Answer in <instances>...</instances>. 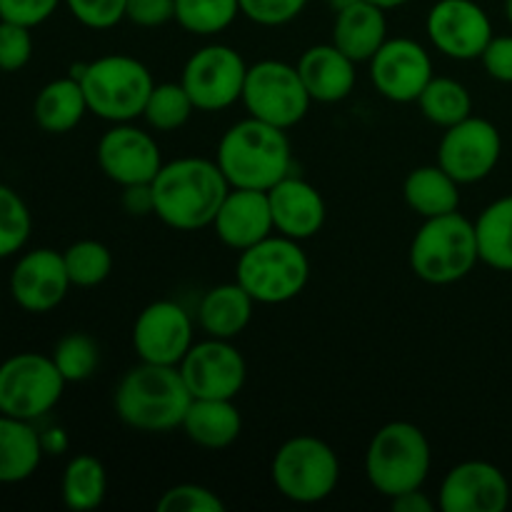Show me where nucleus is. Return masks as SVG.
Segmentation results:
<instances>
[{
	"mask_svg": "<svg viewBox=\"0 0 512 512\" xmlns=\"http://www.w3.org/2000/svg\"><path fill=\"white\" fill-rule=\"evenodd\" d=\"M485 73L498 83H512V35H493L480 55Z\"/></svg>",
	"mask_w": 512,
	"mask_h": 512,
	"instance_id": "37998d69",
	"label": "nucleus"
},
{
	"mask_svg": "<svg viewBox=\"0 0 512 512\" xmlns=\"http://www.w3.org/2000/svg\"><path fill=\"white\" fill-rule=\"evenodd\" d=\"M238 15V0H175V23L200 38L228 30Z\"/></svg>",
	"mask_w": 512,
	"mask_h": 512,
	"instance_id": "2f4dec72",
	"label": "nucleus"
},
{
	"mask_svg": "<svg viewBox=\"0 0 512 512\" xmlns=\"http://www.w3.org/2000/svg\"><path fill=\"white\" fill-rule=\"evenodd\" d=\"M355 60L335 43H320L305 50L298 60V73L313 103H340L355 88Z\"/></svg>",
	"mask_w": 512,
	"mask_h": 512,
	"instance_id": "4be33fe9",
	"label": "nucleus"
},
{
	"mask_svg": "<svg viewBox=\"0 0 512 512\" xmlns=\"http://www.w3.org/2000/svg\"><path fill=\"white\" fill-rule=\"evenodd\" d=\"M410 270L428 285H453L468 278L478 265L475 223L458 210L438 218H425L408 250Z\"/></svg>",
	"mask_w": 512,
	"mask_h": 512,
	"instance_id": "39448f33",
	"label": "nucleus"
},
{
	"mask_svg": "<svg viewBox=\"0 0 512 512\" xmlns=\"http://www.w3.org/2000/svg\"><path fill=\"white\" fill-rule=\"evenodd\" d=\"M95 158L105 178L120 188L153 183L158 170L163 168L158 140L133 123H113V128L105 130L95 148Z\"/></svg>",
	"mask_w": 512,
	"mask_h": 512,
	"instance_id": "f3484780",
	"label": "nucleus"
},
{
	"mask_svg": "<svg viewBox=\"0 0 512 512\" xmlns=\"http://www.w3.org/2000/svg\"><path fill=\"white\" fill-rule=\"evenodd\" d=\"M60 495L65 508L75 512H90L100 508L108 495V473L95 455L80 453L68 460L60 478Z\"/></svg>",
	"mask_w": 512,
	"mask_h": 512,
	"instance_id": "c756f323",
	"label": "nucleus"
},
{
	"mask_svg": "<svg viewBox=\"0 0 512 512\" xmlns=\"http://www.w3.org/2000/svg\"><path fill=\"white\" fill-rule=\"evenodd\" d=\"M500 155H503L500 130L490 120L475 115L445 128L438 145V165L460 185L480 183L488 178L498 168Z\"/></svg>",
	"mask_w": 512,
	"mask_h": 512,
	"instance_id": "f8f14e48",
	"label": "nucleus"
},
{
	"mask_svg": "<svg viewBox=\"0 0 512 512\" xmlns=\"http://www.w3.org/2000/svg\"><path fill=\"white\" fill-rule=\"evenodd\" d=\"M268 200L273 210L275 233L303 243L323 230L328 208L320 190L308 180L288 175L268 190Z\"/></svg>",
	"mask_w": 512,
	"mask_h": 512,
	"instance_id": "412c9836",
	"label": "nucleus"
},
{
	"mask_svg": "<svg viewBox=\"0 0 512 512\" xmlns=\"http://www.w3.org/2000/svg\"><path fill=\"white\" fill-rule=\"evenodd\" d=\"M215 163L223 170L230 188L270 190L290 175L293 148L288 130L248 115L230 125L218 140Z\"/></svg>",
	"mask_w": 512,
	"mask_h": 512,
	"instance_id": "f03ea898",
	"label": "nucleus"
},
{
	"mask_svg": "<svg viewBox=\"0 0 512 512\" xmlns=\"http://www.w3.org/2000/svg\"><path fill=\"white\" fill-rule=\"evenodd\" d=\"M155 215L168 228L200 230L213 225L230 183L215 160L178 158L163 163L153 178Z\"/></svg>",
	"mask_w": 512,
	"mask_h": 512,
	"instance_id": "f257e3e1",
	"label": "nucleus"
},
{
	"mask_svg": "<svg viewBox=\"0 0 512 512\" xmlns=\"http://www.w3.org/2000/svg\"><path fill=\"white\" fill-rule=\"evenodd\" d=\"M33 58V35L30 28L0 20V70L15 73Z\"/></svg>",
	"mask_w": 512,
	"mask_h": 512,
	"instance_id": "ea45409f",
	"label": "nucleus"
},
{
	"mask_svg": "<svg viewBox=\"0 0 512 512\" xmlns=\"http://www.w3.org/2000/svg\"><path fill=\"white\" fill-rule=\"evenodd\" d=\"M368 65L370 83L393 103H418L425 85L433 80V58L413 38H388Z\"/></svg>",
	"mask_w": 512,
	"mask_h": 512,
	"instance_id": "dca6fc26",
	"label": "nucleus"
},
{
	"mask_svg": "<svg viewBox=\"0 0 512 512\" xmlns=\"http://www.w3.org/2000/svg\"><path fill=\"white\" fill-rule=\"evenodd\" d=\"M408 208L420 218H438L460 208V183L438 163L410 170L403 183Z\"/></svg>",
	"mask_w": 512,
	"mask_h": 512,
	"instance_id": "cd10ccee",
	"label": "nucleus"
},
{
	"mask_svg": "<svg viewBox=\"0 0 512 512\" xmlns=\"http://www.w3.org/2000/svg\"><path fill=\"white\" fill-rule=\"evenodd\" d=\"M65 385L50 355H10L0 363V413L35 423L60 403Z\"/></svg>",
	"mask_w": 512,
	"mask_h": 512,
	"instance_id": "9d476101",
	"label": "nucleus"
},
{
	"mask_svg": "<svg viewBox=\"0 0 512 512\" xmlns=\"http://www.w3.org/2000/svg\"><path fill=\"white\" fill-rule=\"evenodd\" d=\"M370 3L380 5L383 10H395V8H400V5L410 3V0H370Z\"/></svg>",
	"mask_w": 512,
	"mask_h": 512,
	"instance_id": "49530a36",
	"label": "nucleus"
},
{
	"mask_svg": "<svg viewBox=\"0 0 512 512\" xmlns=\"http://www.w3.org/2000/svg\"><path fill=\"white\" fill-rule=\"evenodd\" d=\"M43 453V435L30 420L0 413V485H15L33 478Z\"/></svg>",
	"mask_w": 512,
	"mask_h": 512,
	"instance_id": "a878e982",
	"label": "nucleus"
},
{
	"mask_svg": "<svg viewBox=\"0 0 512 512\" xmlns=\"http://www.w3.org/2000/svg\"><path fill=\"white\" fill-rule=\"evenodd\" d=\"M158 512H223L225 503L210 488L195 483H180L165 490L155 503Z\"/></svg>",
	"mask_w": 512,
	"mask_h": 512,
	"instance_id": "e433bc0d",
	"label": "nucleus"
},
{
	"mask_svg": "<svg viewBox=\"0 0 512 512\" xmlns=\"http://www.w3.org/2000/svg\"><path fill=\"white\" fill-rule=\"evenodd\" d=\"M430 443L423 430L405 420L383 425L365 450V475L375 493L393 500L423 488L430 475Z\"/></svg>",
	"mask_w": 512,
	"mask_h": 512,
	"instance_id": "423d86ee",
	"label": "nucleus"
},
{
	"mask_svg": "<svg viewBox=\"0 0 512 512\" xmlns=\"http://www.w3.org/2000/svg\"><path fill=\"white\" fill-rule=\"evenodd\" d=\"M248 63L235 48L210 43L195 50L185 63L180 83L188 90L195 110L218 113L243 98Z\"/></svg>",
	"mask_w": 512,
	"mask_h": 512,
	"instance_id": "9b49d317",
	"label": "nucleus"
},
{
	"mask_svg": "<svg viewBox=\"0 0 512 512\" xmlns=\"http://www.w3.org/2000/svg\"><path fill=\"white\" fill-rule=\"evenodd\" d=\"M505 15H508V20L512 25V0H505Z\"/></svg>",
	"mask_w": 512,
	"mask_h": 512,
	"instance_id": "09e8293b",
	"label": "nucleus"
},
{
	"mask_svg": "<svg viewBox=\"0 0 512 512\" xmlns=\"http://www.w3.org/2000/svg\"><path fill=\"white\" fill-rule=\"evenodd\" d=\"M63 0H0V20L38 28L58 10Z\"/></svg>",
	"mask_w": 512,
	"mask_h": 512,
	"instance_id": "a19ab883",
	"label": "nucleus"
},
{
	"mask_svg": "<svg viewBox=\"0 0 512 512\" xmlns=\"http://www.w3.org/2000/svg\"><path fill=\"white\" fill-rule=\"evenodd\" d=\"M53 363L58 365L65 383H83L95 375L100 365V348L88 333H68L55 343Z\"/></svg>",
	"mask_w": 512,
	"mask_h": 512,
	"instance_id": "f704fd0d",
	"label": "nucleus"
},
{
	"mask_svg": "<svg viewBox=\"0 0 512 512\" xmlns=\"http://www.w3.org/2000/svg\"><path fill=\"white\" fill-rule=\"evenodd\" d=\"M388 40V18L380 5L358 0L338 10L333 20V40L355 63H368Z\"/></svg>",
	"mask_w": 512,
	"mask_h": 512,
	"instance_id": "5701e85b",
	"label": "nucleus"
},
{
	"mask_svg": "<svg viewBox=\"0 0 512 512\" xmlns=\"http://www.w3.org/2000/svg\"><path fill=\"white\" fill-rule=\"evenodd\" d=\"M218 240L228 248L248 250L275 233L273 210H270L268 190L230 188L213 220Z\"/></svg>",
	"mask_w": 512,
	"mask_h": 512,
	"instance_id": "aec40b11",
	"label": "nucleus"
},
{
	"mask_svg": "<svg viewBox=\"0 0 512 512\" xmlns=\"http://www.w3.org/2000/svg\"><path fill=\"white\" fill-rule=\"evenodd\" d=\"M70 283L63 253L53 248H35L20 255L10 273V295L25 313L43 315L65 300Z\"/></svg>",
	"mask_w": 512,
	"mask_h": 512,
	"instance_id": "6ab92c4d",
	"label": "nucleus"
},
{
	"mask_svg": "<svg viewBox=\"0 0 512 512\" xmlns=\"http://www.w3.org/2000/svg\"><path fill=\"white\" fill-rule=\"evenodd\" d=\"M120 205L133 218H145V215H155V195L150 183H135L125 185L123 195H120Z\"/></svg>",
	"mask_w": 512,
	"mask_h": 512,
	"instance_id": "c03bdc74",
	"label": "nucleus"
},
{
	"mask_svg": "<svg viewBox=\"0 0 512 512\" xmlns=\"http://www.w3.org/2000/svg\"><path fill=\"white\" fill-rule=\"evenodd\" d=\"M353 3H358V0H328V5L333 8V13H338V10L348 8V5H353Z\"/></svg>",
	"mask_w": 512,
	"mask_h": 512,
	"instance_id": "de8ad7c7",
	"label": "nucleus"
},
{
	"mask_svg": "<svg viewBox=\"0 0 512 512\" xmlns=\"http://www.w3.org/2000/svg\"><path fill=\"white\" fill-rule=\"evenodd\" d=\"M70 75L83 85L90 113L108 123H133L135 118H143L148 95L155 88L148 65L123 53L75 65Z\"/></svg>",
	"mask_w": 512,
	"mask_h": 512,
	"instance_id": "20e7f679",
	"label": "nucleus"
},
{
	"mask_svg": "<svg viewBox=\"0 0 512 512\" xmlns=\"http://www.w3.org/2000/svg\"><path fill=\"white\" fill-rule=\"evenodd\" d=\"M510 503V483L503 470L485 460H465L448 470L440 483L443 512H503Z\"/></svg>",
	"mask_w": 512,
	"mask_h": 512,
	"instance_id": "a211bd4d",
	"label": "nucleus"
},
{
	"mask_svg": "<svg viewBox=\"0 0 512 512\" xmlns=\"http://www.w3.org/2000/svg\"><path fill=\"white\" fill-rule=\"evenodd\" d=\"M395 512H433L435 503L428 498V493H423V488L408 490V493L398 495V498L390 500Z\"/></svg>",
	"mask_w": 512,
	"mask_h": 512,
	"instance_id": "a18cd8bd",
	"label": "nucleus"
},
{
	"mask_svg": "<svg viewBox=\"0 0 512 512\" xmlns=\"http://www.w3.org/2000/svg\"><path fill=\"white\" fill-rule=\"evenodd\" d=\"M255 300L235 280L210 288L198 305V323L208 338L235 340L253 320Z\"/></svg>",
	"mask_w": 512,
	"mask_h": 512,
	"instance_id": "393cba45",
	"label": "nucleus"
},
{
	"mask_svg": "<svg viewBox=\"0 0 512 512\" xmlns=\"http://www.w3.org/2000/svg\"><path fill=\"white\" fill-rule=\"evenodd\" d=\"M0 298H3V285H0Z\"/></svg>",
	"mask_w": 512,
	"mask_h": 512,
	"instance_id": "8fccbe9b",
	"label": "nucleus"
},
{
	"mask_svg": "<svg viewBox=\"0 0 512 512\" xmlns=\"http://www.w3.org/2000/svg\"><path fill=\"white\" fill-rule=\"evenodd\" d=\"M270 478L275 490L290 503H323L340 483L338 453L315 435H295L275 450Z\"/></svg>",
	"mask_w": 512,
	"mask_h": 512,
	"instance_id": "6e6552de",
	"label": "nucleus"
},
{
	"mask_svg": "<svg viewBox=\"0 0 512 512\" xmlns=\"http://www.w3.org/2000/svg\"><path fill=\"white\" fill-rule=\"evenodd\" d=\"M420 113L438 128H450L473 115V98L460 80L433 75L418 98Z\"/></svg>",
	"mask_w": 512,
	"mask_h": 512,
	"instance_id": "7c9ffc66",
	"label": "nucleus"
},
{
	"mask_svg": "<svg viewBox=\"0 0 512 512\" xmlns=\"http://www.w3.org/2000/svg\"><path fill=\"white\" fill-rule=\"evenodd\" d=\"M193 395L178 365L143 363L130 368L115 388V415L138 433H170L183 425Z\"/></svg>",
	"mask_w": 512,
	"mask_h": 512,
	"instance_id": "7ed1b4c3",
	"label": "nucleus"
},
{
	"mask_svg": "<svg viewBox=\"0 0 512 512\" xmlns=\"http://www.w3.org/2000/svg\"><path fill=\"white\" fill-rule=\"evenodd\" d=\"M193 113L195 105L183 83H158L150 90L143 118L158 133H173L183 128Z\"/></svg>",
	"mask_w": 512,
	"mask_h": 512,
	"instance_id": "473e14b6",
	"label": "nucleus"
},
{
	"mask_svg": "<svg viewBox=\"0 0 512 512\" xmlns=\"http://www.w3.org/2000/svg\"><path fill=\"white\" fill-rule=\"evenodd\" d=\"M478 253L485 265L512 273V193L490 203L475 220Z\"/></svg>",
	"mask_w": 512,
	"mask_h": 512,
	"instance_id": "c85d7f7f",
	"label": "nucleus"
},
{
	"mask_svg": "<svg viewBox=\"0 0 512 512\" xmlns=\"http://www.w3.org/2000/svg\"><path fill=\"white\" fill-rule=\"evenodd\" d=\"M193 398L235 400L248 380V365L233 340L205 338L193 343L178 365Z\"/></svg>",
	"mask_w": 512,
	"mask_h": 512,
	"instance_id": "ddd939ff",
	"label": "nucleus"
},
{
	"mask_svg": "<svg viewBox=\"0 0 512 512\" xmlns=\"http://www.w3.org/2000/svg\"><path fill=\"white\" fill-rule=\"evenodd\" d=\"M70 283L78 288H95L113 273V253L100 240H78L63 250Z\"/></svg>",
	"mask_w": 512,
	"mask_h": 512,
	"instance_id": "72a5a7b5",
	"label": "nucleus"
},
{
	"mask_svg": "<svg viewBox=\"0 0 512 512\" xmlns=\"http://www.w3.org/2000/svg\"><path fill=\"white\" fill-rule=\"evenodd\" d=\"M425 33L450 60H478L493 40V23L475 0H438L425 18Z\"/></svg>",
	"mask_w": 512,
	"mask_h": 512,
	"instance_id": "4468645a",
	"label": "nucleus"
},
{
	"mask_svg": "<svg viewBox=\"0 0 512 512\" xmlns=\"http://www.w3.org/2000/svg\"><path fill=\"white\" fill-rule=\"evenodd\" d=\"M235 280L260 305H283L298 298L310 280V260L300 240L273 233L238 255Z\"/></svg>",
	"mask_w": 512,
	"mask_h": 512,
	"instance_id": "0eeeda50",
	"label": "nucleus"
},
{
	"mask_svg": "<svg viewBox=\"0 0 512 512\" xmlns=\"http://www.w3.org/2000/svg\"><path fill=\"white\" fill-rule=\"evenodd\" d=\"M180 428L198 448L223 450L243 433V415L233 400L193 398Z\"/></svg>",
	"mask_w": 512,
	"mask_h": 512,
	"instance_id": "b1692460",
	"label": "nucleus"
},
{
	"mask_svg": "<svg viewBox=\"0 0 512 512\" xmlns=\"http://www.w3.org/2000/svg\"><path fill=\"white\" fill-rule=\"evenodd\" d=\"M33 215L10 185L0 183V260L20 253L30 240Z\"/></svg>",
	"mask_w": 512,
	"mask_h": 512,
	"instance_id": "c9c22d12",
	"label": "nucleus"
},
{
	"mask_svg": "<svg viewBox=\"0 0 512 512\" xmlns=\"http://www.w3.org/2000/svg\"><path fill=\"white\" fill-rule=\"evenodd\" d=\"M240 103L250 118L290 130L308 115L313 98L295 65L283 60H260L248 65Z\"/></svg>",
	"mask_w": 512,
	"mask_h": 512,
	"instance_id": "1a4fd4ad",
	"label": "nucleus"
},
{
	"mask_svg": "<svg viewBox=\"0 0 512 512\" xmlns=\"http://www.w3.org/2000/svg\"><path fill=\"white\" fill-rule=\"evenodd\" d=\"M240 15L263 28H280L298 18L308 0H238Z\"/></svg>",
	"mask_w": 512,
	"mask_h": 512,
	"instance_id": "4c0bfd02",
	"label": "nucleus"
},
{
	"mask_svg": "<svg viewBox=\"0 0 512 512\" xmlns=\"http://www.w3.org/2000/svg\"><path fill=\"white\" fill-rule=\"evenodd\" d=\"M88 100H85L83 85L78 78H55L40 88L35 95L33 115L40 130L50 135H63L78 128L88 115Z\"/></svg>",
	"mask_w": 512,
	"mask_h": 512,
	"instance_id": "bb28decb",
	"label": "nucleus"
},
{
	"mask_svg": "<svg viewBox=\"0 0 512 512\" xmlns=\"http://www.w3.org/2000/svg\"><path fill=\"white\" fill-rule=\"evenodd\" d=\"M63 3L80 25L90 30H108L125 20L128 0H63Z\"/></svg>",
	"mask_w": 512,
	"mask_h": 512,
	"instance_id": "58836bf2",
	"label": "nucleus"
},
{
	"mask_svg": "<svg viewBox=\"0 0 512 512\" xmlns=\"http://www.w3.org/2000/svg\"><path fill=\"white\" fill-rule=\"evenodd\" d=\"M125 20L140 28H160L175 20V0H128Z\"/></svg>",
	"mask_w": 512,
	"mask_h": 512,
	"instance_id": "79ce46f5",
	"label": "nucleus"
},
{
	"mask_svg": "<svg viewBox=\"0 0 512 512\" xmlns=\"http://www.w3.org/2000/svg\"><path fill=\"white\" fill-rule=\"evenodd\" d=\"M193 318L175 300L145 305L133 323V350L143 363L180 365L193 348Z\"/></svg>",
	"mask_w": 512,
	"mask_h": 512,
	"instance_id": "2eb2a0df",
	"label": "nucleus"
}]
</instances>
